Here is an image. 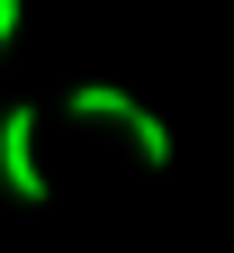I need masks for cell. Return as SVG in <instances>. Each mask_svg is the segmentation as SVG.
<instances>
[{
  "mask_svg": "<svg viewBox=\"0 0 234 253\" xmlns=\"http://www.w3.org/2000/svg\"><path fill=\"white\" fill-rule=\"evenodd\" d=\"M63 109H72V118H117L126 136H135V154H144L153 172L171 163V126H162V118H153L144 100H126L117 82H81V90H72V100H63Z\"/></svg>",
  "mask_w": 234,
  "mask_h": 253,
  "instance_id": "obj_1",
  "label": "cell"
},
{
  "mask_svg": "<svg viewBox=\"0 0 234 253\" xmlns=\"http://www.w3.org/2000/svg\"><path fill=\"white\" fill-rule=\"evenodd\" d=\"M0 181H9V199L45 208V172H36V109H0Z\"/></svg>",
  "mask_w": 234,
  "mask_h": 253,
  "instance_id": "obj_2",
  "label": "cell"
},
{
  "mask_svg": "<svg viewBox=\"0 0 234 253\" xmlns=\"http://www.w3.org/2000/svg\"><path fill=\"white\" fill-rule=\"evenodd\" d=\"M18 18H27V0H0V45L18 37Z\"/></svg>",
  "mask_w": 234,
  "mask_h": 253,
  "instance_id": "obj_3",
  "label": "cell"
}]
</instances>
